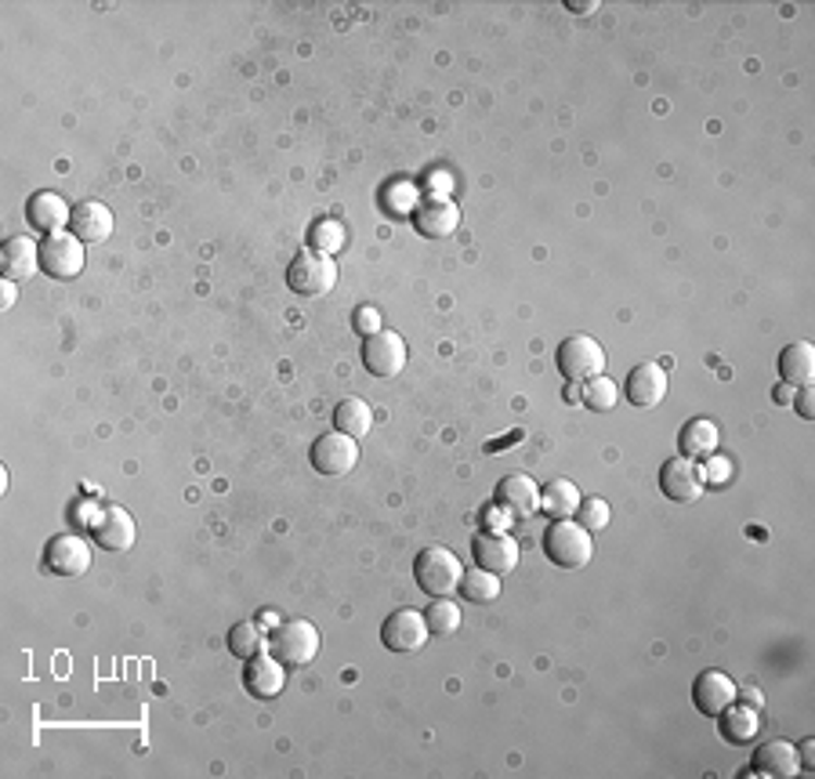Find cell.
<instances>
[{
  "label": "cell",
  "instance_id": "1",
  "mask_svg": "<svg viewBox=\"0 0 815 779\" xmlns=\"http://www.w3.org/2000/svg\"><path fill=\"white\" fill-rule=\"evenodd\" d=\"M461 577H464L461 558L442 544L424 548L421 555L413 558V580H417V588L424 594H431V599H450V594L461 588Z\"/></svg>",
  "mask_w": 815,
  "mask_h": 779
},
{
  "label": "cell",
  "instance_id": "2",
  "mask_svg": "<svg viewBox=\"0 0 815 779\" xmlns=\"http://www.w3.org/2000/svg\"><path fill=\"white\" fill-rule=\"evenodd\" d=\"M543 555L562 569H584L594 558V540L573 518H554L543 533Z\"/></svg>",
  "mask_w": 815,
  "mask_h": 779
},
{
  "label": "cell",
  "instance_id": "3",
  "mask_svg": "<svg viewBox=\"0 0 815 779\" xmlns=\"http://www.w3.org/2000/svg\"><path fill=\"white\" fill-rule=\"evenodd\" d=\"M319 627L312 620H283L272 627L268 634V653L279 659L283 667H309L315 653H319Z\"/></svg>",
  "mask_w": 815,
  "mask_h": 779
},
{
  "label": "cell",
  "instance_id": "4",
  "mask_svg": "<svg viewBox=\"0 0 815 779\" xmlns=\"http://www.w3.org/2000/svg\"><path fill=\"white\" fill-rule=\"evenodd\" d=\"M554 363H559L565 381L580 385V381H591V377H602L605 352L591 334H569V338L559 344V352H554Z\"/></svg>",
  "mask_w": 815,
  "mask_h": 779
},
{
  "label": "cell",
  "instance_id": "5",
  "mask_svg": "<svg viewBox=\"0 0 815 779\" xmlns=\"http://www.w3.org/2000/svg\"><path fill=\"white\" fill-rule=\"evenodd\" d=\"M287 287L301 298H323L337 287V265L323 251H301L287 268Z\"/></svg>",
  "mask_w": 815,
  "mask_h": 779
},
{
  "label": "cell",
  "instance_id": "6",
  "mask_svg": "<svg viewBox=\"0 0 815 779\" xmlns=\"http://www.w3.org/2000/svg\"><path fill=\"white\" fill-rule=\"evenodd\" d=\"M40 273L48 279H76L84 273V243L76 240L73 233H54V236H43L40 247Z\"/></svg>",
  "mask_w": 815,
  "mask_h": 779
},
{
  "label": "cell",
  "instance_id": "7",
  "mask_svg": "<svg viewBox=\"0 0 815 779\" xmlns=\"http://www.w3.org/2000/svg\"><path fill=\"white\" fill-rule=\"evenodd\" d=\"M428 620H424V613L417 610H396L388 616L385 624H380V642H385L388 653H421L424 645H428Z\"/></svg>",
  "mask_w": 815,
  "mask_h": 779
},
{
  "label": "cell",
  "instance_id": "8",
  "mask_svg": "<svg viewBox=\"0 0 815 779\" xmlns=\"http://www.w3.org/2000/svg\"><path fill=\"white\" fill-rule=\"evenodd\" d=\"M87 533H91L95 544L105 548V551H130V548H135L138 529H135V518H130L127 507L102 504L95 512L91 523H87Z\"/></svg>",
  "mask_w": 815,
  "mask_h": 779
},
{
  "label": "cell",
  "instance_id": "9",
  "mask_svg": "<svg viewBox=\"0 0 815 779\" xmlns=\"http://www.w3.org/2000/svg\"><path fill=\"white\" fill-rule=\"evenodd\" d=\"M703 490H706L703 468L692 457H681V453H678V457H670L660 468V493L667 497V501L692 504V501H700Z\"/></svg>",
  "mask_w": 815,
  "mask_h": 779
},
{
  "label": "cell",
  "instance_id": "10",
  "mask_svg": "<svg viewBox=\"0 0 815 779\" xmlns=\"http://www.w3.org/2000/svg\"><path fill=\"white\" fill-rule=\"evenodd\" d=\"M43 569L54 577H80L91 569V544L80 533H59L43 548Z\"/></svg>",
  "mask_w": 815,
  "mask_h": 779
},
{
  "label": "cell",
  "instance_id": "11",
  "mask_svg": "<svg viewBox=\"0 0 815 779\" xmlns=\"http://www.w3.org/2000/svg\"><path fill=\"white\" fill-rule=\"evenodd\" d=\"M312 468L319 475H330V479H337V475H348L359 464V447L352 436H344V431H326V436H319L312 442Z\"/></svg>",
  "mask_w": 815,
  "mask_h": 779
},
{
  "label": "cell",
  "instance_id": "12",
  "mask_svg": "<svg viewBox=\"0 0 815 779\" xmlns=\"http://www.w3.org/2000/svg\"><path fill=\"white\" fill-rule=\"evenodd\" d=\"M363 363L374 377H396L406 366V341L396 330L380 327L377 334H366L363 341Z\"/></svg>",
  "mask_w": 815,
  "mask_h": 779
},
{
  "label": "cell",
  "instance_id": "13",
  "mask_svg": "<svg viewBox=\"0 0 815 779\" xmlns=\"http://www.w3.org/2000/svg\"><path fill=\"white\" fill-rule=\"evenodd\" d=\"M472 555L478 569H489L500 577V573H511L518 566V540L500 533V529H482L472 540Z\"/></svg>",
  "mask_w": 815,
  "mask_h": 779
},
{
  "label": "cell",
  "instance_id": "14",
  "mask_svg": "<svg viewBox=\"0 0 815 779\" xmlns=\"http://www.w3.org/2000/svg\"><path fill=\"white\" fill-rule=\"evenodd\" d=\"M667 366H660V363H638L635 370L627 374V399H630V406H638V410H652V406H660L663 403V395H667Z\"/></svg>",
  "mask_w": 815,
  "mask_h": 779
},
{
  "label": "cell",
  "instance_id": "15",
  "mask_svg": "<svg viewBox=\"0 0 815 779\" xmlns=\"http://www.w3.org/2000/svg\"><path fill=\"white\" fill-rule=\"evenodd\" d=\"M70 229L84 247H98V243H105L109 236H113V211H109L105 203H98V200H84V203H76V208H73Z\"/></svg>",
  "mask_w": 815,
  "mask_h": 779
},
{
  "label": "cell",
  "instance_id": "16",
  "mask_svg": "<svg viewBox=\"0 0 815 779\" xmlns=\"http://www.w3.org/2000/svg\"><path fill=\"white\" fill-rule=\"evenodd\" d=\"M692 703L703 714L717 718L728 703H736V681L728 678L725 670H703V675L692 681Z\"/></svg>",
  "mask_w": 815,
  "mask_h": 779
},
{
  "label": "cell",
  "instance_id": "17",
  "mask_svg": "<svg viewBox=\"0 0 815 779\" xmlns=\"http://www.w3.org/2000/svg\"><path fill=\"white\" fill-rule=\"evenodd\" d=\"M70 218H73V208L59 197V192H37V197H29V203H26V222L43 236L65 233Z\"/></svg>",
  "mask_w": 815,
  "mask_h": 779
},
{
  "label": "cell",
  "instance_id": "18",
  "mask_svg": "<svg viewBox=\"0 0 815 779\" xmlns=\"http://www.w3.org/2000/svg\"><path fill=\"white\" fill-rule=\"evenodd\" d=\"M456 225H461V211H456L453 200L435 197L413 211V229L421 236H428V240H446V236L456 233Z\"/></svg>",
  "mask_w": 815,
  "mask_h": 779
},
{
  "label": "cell",
  "instance_id": "19",
  "mask_svg": "<svg viewBox=\"0 0 815 779\" xmlns=\"http://www.w3.org/2000/svg\"><path fill=\"white\" fill-rule=\"evenodd\" d=\"M283 664L272 653H258L247 659V670H243V686L254 700H276L283 692Z\"/></svg>",
  "mask_w": 815,
  "mask_h": 779
},
{
  "label": "cell",
  "instance_id": "20",
  "mask_svg": "<svg viewBox=\"0 0 815 779\" xmlns=\"http://www.w3.org/2000/svg\"><path fill=\"white\" fill-rule=\"evenodd\" d=\"M497 504L504 507L507 515L526 518L532 512H540V490L529 475H504L497 482Z\"/></svg>",
  "mask_w": 815,
  "mask_h": 779
},
{
  "label": "cell",
  "instance_id": "21",
  "mask_svg": "<svg viewBox=\"0 0 815 779\" xmlns=\"http://www.w3.org/2000/svg\"><path fill=\"white\" fill-rule=\"evenodd\" d=\"M754 768L757 776H772V779H790L801 772V757L787 740H768L757 746L754 754Z\"/></svg>",
  "mask_w": 815,
  "mask_h": 779
},
{
  "label": "cell",
  "instance_id": "22",
  "mask_svg": "<svg viewBox=\"0 0 815 779\" xmlns=\"http://www.w3.org/2000/svg\"><path fill=\"white\" fill-rule=\"evenodd\" d=\"M717 729L728 743L743 746V743H754L757 732H761V714L757 707H747V703H728V707L717 714Z\"/></svg>",
  "mask_w": 815,
  "mask_h": 779
},
{
  "label": "cell",
  "instance_id": "23",
  "mask_svg": "<svg viewBox=\"0 0 815 779\" xmlns=\"http://www.w3.org/2000/svg\"><path fill=\"white\" fill-rule=\"evenodd\" d=\"M37 247L40 243H33L29 236H11L4 243V251H0V273H4V279H15V284L29 279L33 268H40Z\"/></svg>",
  "mask_w": 815,
  "mask_h": 779
},
{
  "label": "cell",
  "instance_id": "24",
  "mask_svg": "<svg viewBox=\"0 0 815 779\" xmlns=\"http://www.w3.org/2000/svg\"><path fill=\"white\" fill-rule=\"evenodd\" d=\"M779 377H782V385H798V388H804V385H812V377H815V349L808 341H793V344H787V349L779 352Z\"/></svg>",
  "mask_w": 815,
  "mask_h": 779
},
{
  "label": "cell",
  "instance_id": "25",
  "mask_svg": "<svg viewBox=\"0 0 815 779\" xmlns=\"http://www.w3.org/2000/svg\"><path fill=\"white\" fill-rule=\"evenodd\" d=\"M717 439H722V436H717L714 420L692 417V420H685V428L678 436V450H681V457L700 461V457H711V453L717 450Z\"/></svg>",
  "mask_w": 815,
  "mask_h": 779
},
{
  "label": "cell",
  "instance_id": "26",
  "mask_svg": "<svg viewBox=\"0 0 815 779\" xmlns=\"http://www.w3.org/2000/svg\"><path fill=\"white\" fill-rule=\"evenodd\" d=\"M334 428L352 439H363L369 436V428H374V410L366 406V399L348 395L334 406Z\"/></svg>",
  "mask_w": 815,
  "mask_h": 779
},
{
  "label": "cell",
  "instance_id": "27",
  "mask_svg": "<svg viewBox=\"0 0 815 779\" xmlns=\"http://www.w3.org/2000/svg\"><path fill=\"white\" fill-rule=\"evenodd\" d=\"M576 507H580V490L569 479H554L540 493V512H548L551 518H573Z\"/></svg>",
  "mask_w": 815,
  "mask_h": 779
},
{
  "label": "cell",
  "instance_id": "28",
  "mask_svg": "<svg viewBox=\"0 0 815 779\" xmlns=\"http://www.w3.org/2000/svg\"><path fill=\"white\" fill-rule=\"evenodd\" d=\"M461 594L475 605L497 602L500 599V577H497V573H489V569H478V566L467 569L461 577Z\"/></svg>",
  "mask_w": 815,
  "mask_h": 779
},
{
  "label": "cell",
  "instance_id": "29",
  "mask_svg": "<svg viewBox=\"0 0 815 779\" xmlns=\"http://www.w3.org/2000/svg\"><path fill=\"white\" fill-rule=\"evenodd\" d=\"M424 620H428L431 634L446 638V634H453L456 627H461V605L450 602V599H435L428 605V613H424Z\"/></svg>",
  "mask_w": 815,
  "mask_h": 779
},
{
  "label": "cell",
  "instance_id": "30",
  "mask_svg": "<svg viewBox=\"0 0 815 779\" xmlns=\"http://www.w3.org/2000/svg\"><path fill=\"white\" fill-rule=\"evenodd\" d=\"M261 645H265V638H261V627H258V624L243 620V624H236L233 631H228V649H233V653H236L239 659L258 656Z\"/></svg>",
  "mask_w": 815,
  "mask_h": 779
},
{
  "label": "cell",
  "instance_id": "31",
  "mask_svg": "<svg viewBox=\"0 0 815 779\" xmlns=\"http://www.w3.org/2000/svg\"><path fill=\"white\" fill-rule=\"evenodd\" d=\"M619 399V388L609 381V377H591L584 388V406L594 410V414H605V410H613Z\"/></svg>",
  "mask_w": 815,
  "mask_h": 779
},
{
  "label": "cell",
  "instance_id": "32",
  "mask_svg": "<svg viewBox=\"0 0 815 779\" xmlns=\"http://www.w3.org/2000/svg\"><path fill=\"white\" fill-rule=\"evenodd\" d=\"M576 518H580V526L587 529V533H598V529L609 526V518H613V507H609L602 497H580Z\"/></svg>",
  "mask_w": 815,
  "mask_h": 779
},
{
  "label": "cell",
  "instance_id": "33",
  "mask_svg": "<svg viewBox=\"0 0 815 779\" xmlns=\"http://www.w3.org/2000/svg\"><path fill=\"white\" fill-rule=\"evenodd\" d=\"M706 468H703V482L706 486H725L728 479H732V464H728L725 457H717V453H711V457H703Z\"/></svg>",
  "mask_w": 815,
  "mask_h": 779
},
{
  "label": "cell",
  "instance_id": "34",
  "mask_svg": "<svg viewBox=\"0 0 815 779\" xmlns=\"http://www.w3.org/2000/svg\"><path fill=\"white\" fill-rule=\"evenodd\" d=\"M793 406H798L801 420H812L815 417V392H812V385H804V388H798V392H793Z\"/></svg>",
  "mask_w": 815,
  "mask_h": 779
},
{
  "label": "cell",
  "instance_id": "35",
  "mask_svg": "<svg viewBox=\"0 0 815 779\" xmlns=\"http://www.w3.org/2000/svg\"><path fill=\"white\" fill-rule=\"evenodd\" d=\"M355 327H359V334H377L380 330V316H377V309H359L355 312Z\"/></svg>",
  "mask_w": 815,
  "mask_h": 779
},
{
  "label": "cell",
  "instance_id": "36",
  "mask_svg": "<svg viewBox=\"0 0 815 779\" xmlns=\"http://www.w3.org/2000/svg\"><path fill=\"white\" fill-rule=\"evenodd\" d=\"M736 696H743L747 707H757V711L765 707V696H761L754 686H736Z\"/></svg>",
  "mask_w": 815,
  "mask_h": 779
},
{
  "label": "cell",
  "instance_id": "37",
  "mask_svg": "<svg viewBox=\"0 0 815 779\" xmlns=\"http://www.w3.org/2000/svg\"><path fill=\"white\" fill-rule=\"evenodd\" d=\"M0 298H4V309H11V305H15V298H18V290H15V279H4V287H0Z\"/></svg>",
  "mask_w": 815,
  "mask_h": 779
},
{
  "label": "cell",
  "instance_id": "38",
  "mask_svg": "<svg viewBox=\"0 0 815 779\" xmlns=\"http://www.w3.org/2000/svg\"><path fill=\"white\" fill-rule=\"evenodd\" d=\"M776 403H779V406H790V403H793V388H790V385H779V388H776Z\"/></svg>",
  "mask_w": 815,
  "mask_h": 779
},
{
  "label": "cell",
  "instance_id": "39",
  "mask_svg": "<svg viewBox=\"0 0 815 779\" xmlns=\"http://www.w3.org/2000/svg\"><path fill=\"white\" fill-rule=\"evenodd\" d=\"M569 12H598L594 0H587V4H580V0H569Z\"/></svg>",
  "mask_w": 815,
  "mask_h": 779
},
{
  "label": "cell",
  "instance_id": "40",
  "mask_svg": "<svg viewBox=\"0 0 815 779\" xmlns=\"http://www.w3.org/2000/svg\"><path fill=\"white\" fill-rule=\"evenodd\" d=\"M565 392H569V395H565V399H569V403H576V399H584V395H580V388H576V385H573V388H565Z\"/></svg>",
  "mask_w": 815,
  "mask_h": 779
},
{
  "label": "cell",
  "instance_id": "41",
  "mask_svg": "<svg viewBox=\"0 0 815 779\" xmlns=\"http://www.w3.org/2000/svg\"><path fill=\"white\" fill-rule=\"evenodd\" d=\"M261 624H265V627H276V613H261Z\"/></svg>",
  "mask_w": 815,
  "mask_h": 779
}]
</instances>
